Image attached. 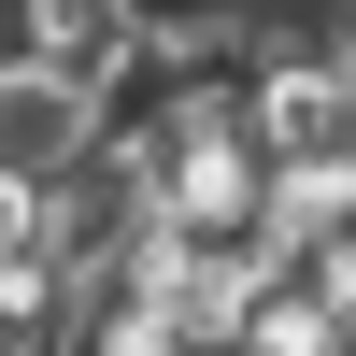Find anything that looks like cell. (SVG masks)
I'll return each mask as SVG.
<instances>
[{
  "label": "cell",
  "instance_id": "1",
  "mask_svg": "<svg viewBox=\"0 0 356 356\" xmlns=\"http://www.w3.org/2000/svg\"><path fill=\"white\" fill-rule=\"evenodd\" d=\"M271 228H285V257L328 243V228H356V143H300V157H271Z\"/></svg>",
  "mask_w": 356,
  "mask_h": 356
},
{
  "label": "cell",
  "instance_id": "2",
  "mask_svg": "<svg viewBox=\"0 0 356 356\" xmlns=\"http://www.w3.org/2000/svg\"><path fill=\"white\" fill-rule=\"evenodd\" d=\"M228 356H342V314L300 285V257H285V271L243 300V342H228Z\"/></svg>",
  "mask_w": 356,
  "mask_h": 356
},
{
  "label": "cell",
  "instance_id": "3",
  "mask_svg": "<svg viewBox=\"0 0 356 356\" xmlns=\"http://www.w3.org/2000/svg\"><path fill=\"white\" fill-rule=\"evenodd\" d=\"M43 214H57V186L0 157V257H29V243H43Z\"/></svg>",
  "mask_w": 356,
  "mask_h": 356
},
{
  "label": "cell",
  "instance_id": "4",
  "mask_svg": "<svg viewBox=\"0 0 356 356\" xmlns=\"http://www.w3.org/2000/svg\"><path fill=\"white\" fill-rule=\"evenodd\" d=\"M342 29H356V0H342Z\"/></svg>",
  "mask_w": 356,
  "mask_h": 356
}]
</instances>
